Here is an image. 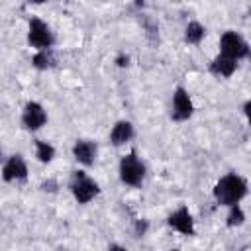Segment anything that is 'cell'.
<instances>
[{
    "label": "cell",
    "mask_w": 251,
    "mask_h": 251,
    "mask_svg": "<svg viewBox=\"0 0 251 251\" xmlns=\"http://www.w3.org/2000/svg\"><path fill=\"white\" fill-rule=\"evenodd\" d=\"M35 149H37V159L43 161V163H49V161L55 157L53 145H49V143H45V141H37V143H35Z\"/></svg>",
    "instance_id": "obj_14"
},
{
    "label": "cell",
    "mask_w": 251,
    "mask_h": 251,
    "mask_svg": "<svg viewBox=\"0 0 251 251\" xmlns=\"http://www.w3.org/2000/svg\"><path fill=\"white\" fill-rule=\"evenodd\" d=\"M25 175H27V167H25V163H24V159L20 157V155H12L8 161H6V165H4V169H2V176H4V180H20V178H25Z\"/></svg>",
    "instance_id": "obj_8"
},
{
    "label": "cell",
    "mask_w": 251,
    "mask_h": 251,
    "mask_svg": "<svg viewBox=\"0 0 251 251\" xmlns=\"http://www.w3.org/2000/svg\"><path fill=\"white\" fill-rule=\"evenodd\" d=\"M71 188H73L75 198H76L80 204L90 202V200L98 194V184H96L94 180H90L82 171H76V173H75V178H73Z\"/></svg>",
    "instance_id": "obj_3"
},
{
    "label": "cell",
    "mask_w": 251,
    "mask_h": 251,
    "mask_svg": "<svg viewBox=\"0 0 251 251\" xmlns=\"http://www.w3.org/2000/svg\"><path fill=\"white\" fill-rule=\"evenodd\" d=\"M192 116V100L184 88H176L173 94V118L175 120H188Z\"/></svg>",
    "instance_id": "obj_6"
},
{
    "label": "cell",
    "mask_w": 251,
    "mask_h": 251,
    "mask_svg": "<svg viewBox=\"0 0 251 251\" xmlns=\"http://www.w3.org/2000/svg\"><path fill=\"white\" fill-rule=\"evenodd\" d=\"M22 122H24V126H25L27 129H39L41 126H45L47 114H45V110H43L41 104L29 102V104L25 106L24 114H22Z\"/></svg>",
    "instance_id": "obj_7"
},
{
    "label": "cell",
    "mask_w": 251,
    "mask_h": 251,
    "mask_svg": "<svg viewBox=\"0 0 251 251\" xmlns=\"http://www.w3.org/2000/svg\"><path fill=\"white\" fill-rule=\"evenodd\" d=\"M118 65L120 67H126L127 65V57H118Z\"/></svg>",
    "instance_id": "obj_17"
},
{
    "label": "cell",
    "mask_w": 251,
    "mask_h": 251,
    "mask_svg": "<svg viewBox=\"0 0 251 251\" xmlns=\"http://www.w3.org/2000/svg\"><path fill=\"white\" fill-rule=\"evenodd\" d=\"M210 69H212V73L218 75V76H231L233 71H235V59H231V57H227V55L222 53V55H218V57L212 61Z\"/></svg>",
    "instance_id": "obj_11"
},
{
    "label": "cell",
    "mask_w": 251,
    "mask_h": 251,
    "mask_svg": "<svg viewBox=\"0 0 251 251\" xmlns=\"http://www.w3.org/2000/svg\"><path fill=\"white\" fill-rule=\"evenodd\" d=\"M31 2H35V4H41V2H43V0H31Z\"/></svg>",
    "instance_id": "obj_18"
},
{
    "label": "cell",
    "mask_w": 251,
    "mask_h": 251,
    "mask_svg": "<svg viewBox=\"0 0 251 251\" xmlns=\"http://www.w3.org/2000/svg\"><path fill=\"white\" fill-rule=\"evenodd\" d=\"M33 65H35L37 69H47V67H51V65H53V57H51L49 49H39V53L33 57Z\"/></svg>",
    "instance_id": "obj_15"
},
{
    "label": "cell",
    "mask_w": 251,
    "mask_h": 251,
    "mask_svg": "<svg viewBox=\"0 0 251 251\" xmlns=\"http://www.w3.org/2000/svg\"><path fill=\"white\" fill-rule=\"evenodd\" d=\"M204 33H206V29L198 24V22H190L188 25H186V31H184V39L188 41V43H198L202 37H204Z\"/></svg>",
    "instance_id": "obj_13"
},
{
    "label": "cell",
    "mask_w": 251,
    "mask_h": 251,
    "mask_svg": "<svg viewBox=\"0 0 251 251\" xmlns=\"http://www.w3.org/2000/svg\"><path fill=\"white\" fill-rule=\"evenodd\" d=\"M243 220H245L243 210H241L237 204H231V212H229V216H227V226H241Z\"/></svg>",
    "instance_id": "obj_16"
},
{
    "label": "cell",
    "mask_w": 251,
    "mask_h": 251,
    "mask_svg": "<svg viewBox=\"0 0 251 251\" xmlns=\"http://www.w3.org/2000/svg\"><path fill=\"white\" fill-rule=\"evenodd\" d=\"M27 41H29V45H33V47H37V49H49L51 43H53V35H51L49 27H47L41 20L33 18V20L29 22Z\"/></svg>",
    "instance_id": "obj_5"
},
{
    "label": "cell",
    "mask_w": 251,
    "mask_h": 251,
    "mask_svg": "<svg viewBox=\"0 0 251 251\" xmlns=\"http://www.w3.org/2000/svg\"><path fill=\"white\" fill-rule=\"evenodd\" d=\"M133 135V126L129 122H118L110 133V139L114 145H124L126 141H129Z\"/></svg>",
    "instance_id": "obj_12"
},
{
    "label": "cell",
    "mask_w": 251,
    "mask_h": 251,
    "mask_svg": "<svg viewBox=\"0 0 251 251\" xmlns=\"http://www.w3.org/2000/svg\"><path fill=\"white\" fill-rule=\"evenodd\" d=\"M247 192V184L241 176L237 175H226L224 178H220V182L216 184L214 188V196L220 204H226V206H231V204H237Z\"/></svg>",
    "instance_id": "obj_1"
},
{
    "label": "cell",
    "mask_w": 251,
    "mask_h": 251,
    "mask_svg": "<svg viewBox=\"0 0 251 251\" xmlns=\"http://www.w3.org/2000/svg\"><path fill=\"white\" fill-rule=\"evenodd\" d=\"M73 155L82 165H92L96 157V145L92 141H76L73 147Z\"/></svg>",
    "instance_id": "obj_10"
},
{
    "label": "cell",
    "mask_w": 251,
    "mask_h": 251,
    "mask_svg": "<svg viewBox=\"0 0 251 251\" xmlns=\"http://www.w3.org/2000/svg\"><path fill=\"white\" fill-rule=\"evenodd\" d=\"M220 47H222V53L224 55H227V57H231L235 61L241 59V57H245L247 51H249V47L243 41V37L237 35L235 31H226L222 35V39H220Z\"/></svg>",
    "instance_id": "obj_4"
},
{
    "label": "cell",
    "mask_w": 251,
    "mask_h": 251,
    "mask_svg": "<svg viewBox=\"0 0 251 251\" xmlns=\"http://www.w3.org/2000/svg\"><path fill=\"white\" fill-rule=\"evenodd\" d=\"M143 175H145V167H143V163L137 159L135 153H129V155H126V157L120 161V178H122L126 184H131V186L139 184L141 178H143Z\"/></svg>",
    "instance_id": "obj_2"
},
{
    "label": "cell",
    "mask_w": 251,
    "mask_h": 251,
    "mask_svg": "<svg viewBox=\"0 0 251 251\" xmlns=\"http://www.w3.org/2000/svg\"><path fill=\"white\" fill-rule=\"evenodd\" d=\"M169 226L173 229L184 233V235H192V231H194V222H192V216L186 208H180L175 214H171L169 216Z\"/></svg>",
    "instance_id": "obj_9"
}]
</instances>
